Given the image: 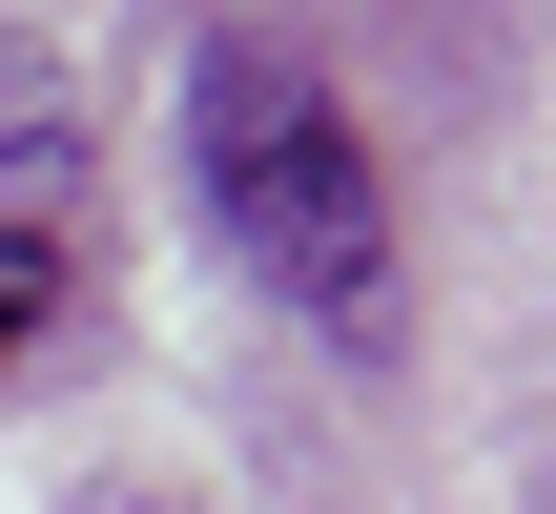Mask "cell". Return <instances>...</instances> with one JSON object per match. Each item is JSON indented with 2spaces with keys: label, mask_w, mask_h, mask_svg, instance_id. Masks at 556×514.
<instances>
[{
  "label": "cell",
  "mask_w": 556,
  "mask_h": 514,
  "mask_svg": "<svg viewBox=\"0 0 556 514\" xmlns=\"http://www.w3.org/2000/svg\"><path fill=\"white\" fill-rule=\"evenodd\" d=\"M41 309H62V227H0V371L41 350Z\"/></svg>",
  "instance_id": "2"
},
{
  "label": "cell",
  "mask_w": 556,
  "mask_h": 514,
  "mask_svg": "<svg viewBox=\"0 0 556 514\" xmlns=\"http://www.w3.org/2000/svg\"><path fill=\"white\" fill-rule=\"evenodd\" d=\"M186 165H206V227H227V268H248L289 330H330V350H392V330H413L392 185H371L351 103H330L289 41H206V62H186Z\"/></svg>",
  "instance_id": "1"
}]
</instances>
